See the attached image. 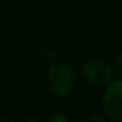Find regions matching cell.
Instances as JSON below:
<instances>
[{
    "mask_svg": "<svg viewBox=\"0 0 122 122\" xmlns=\"http://www.w3.org/2000/svg\"><path fill=\"white\" fill-rule=\"evenodd\" d=\"M47 81L53 95L56 97H66L74 88V70L67 63H54L49 67Z\"/></svg>",
    "mask_w": 122,
    "mask_h": 122,
    "instance_id": "1",
    "label": "cell"
},
{
    "mask_svg": "<svg viewBox=\"0 0 122 122\" xmlns=\"http://www.w3.org/2000/svg\"><path fill=\"white\" fill-rule=\"evenodd\" d=\"M101 106L108 118L122 121V77L108 85L101 98Z\"/></svg>",
    "mask_w": 122,
    "mask_h": 122,
    "instance_id": "2",
    "label": "cell"
},
{
    "mask_svg": "<svg viewBox=\"0 0 122 122\" xmlns=\"http://www.w3.org/2000/svg\"><path fill=\"white\" fill-rule=\"evenodd\" d=\"M83 76L85 80L96 85H105L109 84L113 77V67L108 61L101 58L88 59L83 64Z\"/></svg>",
    "mask_w": 122,
    "mask_h": 122,
    "instance_id": "3",
    "label": "cell"
},
{
    "mask_svg": "<svg viewBox=\"0 0 122 122\" xmlns=\"http://www.w3.org/2000/svg\"><path fill=\"white\" fill-rule=\"evenodd\" d=\"M114 70L117 71V74L122 77V53L117 56L116 59V63H114Z\"/></svg>",
    "mask_w": 122,
    "mask_h": 122,
    "instance_id": "4",
    "label": "cell"
},
{
    "mask_svg": "<svg viewBox=\"0 0 122 122\" xmlns=\"http://www.w3.org/2000/svg\"><path fill=\"white\" fill-rule=\"evenodd\" d=\"M49 121L53 122V121H67V118H64V117L62 116H51L50 118H49Z\"/></svg>",
    "mask_w": 122,
    "mask_h": 122,
    "instance_id": "5",
    "label": "cell"
},
{
    "mask_svg": "<svg viewBox=\"0 0 122 122\" xmlns=\"http://www.w3.org/2000/svg\"><path fill=\"white\" fill-rule=\"evenodd\" d=\"M95 119H96V121H101V122L105 121V119L101 118V117H87V118H84L83 121H95Z\"/></svg>",
    "mask_w": 122,
    "mask_h": 122,
    "instance_id": "6",
    "label": "cell"
},
{
    "mask_svg": "<svg viewBox=\"0 0 122 122\" xmlns=\"http://www.w3.org/2000/svg\"><path fill=\"white\" fill-rule=\"evenodd\" d=\"M0 121H11V122H13L15 118H12V117H0Z\"/></svg>",
    "mask_w": 122,
    "mask_h": 122,
    "instance_id": "7",
    "label": "cell"
},
{
    "mask_svg": "<svg viewBox=\"0 0 122 122\" xmlns=\"http://www.w3.org/2000/svg\"><path fill=\"white\" fill-rule=\"evenodd\" d=\"M25 121H40V119L36 118V117H29V118H26Z\"/></svg>",
    "mask_w": 122,
    "mask_h": 122,
    "instance_id": "8",
    "label": "cell"
}]
</instances>
